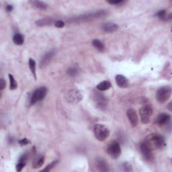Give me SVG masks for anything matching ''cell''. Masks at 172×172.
I'll use <instances>...</instances> for the list:
<instances>
[{
  "instance_id": "83f0119b",
  "label": "cell",
  "mask_w": 172,
  "mask_h": 172,
  "mask_svg": "<svg viewBox=\"0 0 172 172\" xmlns=\"http://www.w3.org/2000/svg\"><path fill=\"white\" fill-rule=\"evenodd\" d=\"M26 165V162H19L18 161V164L16 165V170L18 171H21L23 169V168Z\"/></svg>"
},
{
  "instance_id": "30bf717a",
  "label": "cell",
  "mask_w": 172,
  "mask_h": 172,
  "mask_svg": "<svg viewBox=\"0 0 172 172\" xmlns=\"http://www.w3.org/2000/svg\"><path fill=\"white\" fill-rule=\"evenodd\" d=\"M127 116L132 126L135 127L139 122L138 116H137L136 110L133 108H129L127 111Z\"/></svg>"
},
{
  "instance_id": "ffe728a7",
  "label": "cell",
  "mask_w": 172,
  "mask_h": 172,
  "mask_svg": "<svg viewBox=\"0 0 172 172\" xmlns=\"http://www.w3.org/2000/svg\"><path fill=\"white\" fill-rule=\"evenodd\" d=\"M53 22V20L51 18H44V19L39 20L36 21V24L39 26H43L50 25Z\"/></svg>"
},
{
  "instance_id": "484cf974",
  "label": "cell",
  "mask_w": 172,
  "mask_h": 172,
  "mask_svg": "<svg viewBox=\"0 0 172 172\" xmlns=\"http://www.w3.org/2000/svg\"><path fill=\"white\" fill-rule=\"evenodd\" d=\"M122 170L124 171H127V172H130V171H132V167L131 166V164L129 163L128 162H125L124 163L122 164Z\"/></svg>"
},
{
  "instance_id": "8992f818",
  "label": "cell",
  "mask_w": 172,
  "mask_h": 172,
  "mask_svg": "<svg viewBox=\"0 0 172 172\" xmlns=\"http://www.w3.org/2000/svg\"><path fill=\"white\" fill-rule=\"evenodd\" d=\"M46 94H47V89L45 87H41L36 89L32 93L31 97L30 104L31 105H34L38 102H41L45 99Z\"/></svg>"
},
{
  "instance_id": "8fae6325",
  "label": "cell",
  "mask_w": 172,
  "mask_h": 172,
  "mask_svg": "<svg viewBox=\"0 0 172 172\" xmlns=\"http://www.w3.org/2000/svg\"><path fill=\"white\" fill-rule=\"evenodd\" d=\"M171 120V116L166 113H161L158 115L156 122L159 126H165L169 124Z\"/></svg>"
},
{
  "instance_id": "4dcf8cb0",
  "label": "cell",
  "mask_w": 172,
  "mask_h": 172,
  "mask_svg": "<svg viewBox=\"0 0 172 172\" xmlns=\"http://www.w3.org/2000/svg\"><path fill=\"white\" fill-rule=\"evenodd\" d=\"M108 3L111 5H119V4L124 3V1L122 0H117V1H108Z\"/></svg>"
},
{
  "instance_id": "7402d4cb",
  "label": "cell",
  "mask_w": 172,
  "mask_h": 172,
  "mask_svg": "<svg viewBox=\"0 0 172 172\" xmlns=\"http://www.w3.org/2000/svg\"><path fill=\"white\" fill-rule=\"evenodd\" d=\"M44 161H45V157L44 156L39 157L38 159H36L35 161H34L33 168L37 169V168H39V167H41L43 165Z\"/></svg>"
},
{
  "instance_id": "9a60e30c",
  "label": "cell",
  "mask_w": 172,
  "mask_h": 172,
  "mask_svg": "<svg viewBox=\"0 0 172 172\" xmlns=\"http://www.w3.org/2000/svg\"><path fill=\"white\" fill-rule=\"evenodd\" d=\"M102 29L107 33H112V32H116L118 29V26L114 24V23L108 22L105 23L102 26Z\"/></svg>"
},
{
  "instance_id": "603a6c76",
  "label": "cell",
  "mask_w": 172,
  "mask_h": 172,
  "mask_svg": "<svg viewBox=\"0 0 172 172\" xmlns=\"http://www.w3.org/2000/svg\"><path fill=\"white\" fill-rule=\"evenodd\" d=\"M9 79H10V89L11 90H14L18 87V84L16 81L15 80L14 77L11 74H9Z\"/></svg>"
},
{
  "instance_id": "44dd1931",
  "label": "cell",
  "mask_w": 172,
  "mask_h": 172,
  "mask_svg": "<svg viewBox=\"0 0 172 172\" xmlns=\"http://www.w3.org/2000/svg\"><path fill=\"white\" fill-rule=\"evenodd\" d=\"M92 45L97 50L100 51V52L103 51L104 50V48H105L104 47V44L102 43L100 41L97 40V39H94V40H93Z\"/></svg>"
},
{
  "instance_id": "9c48e42d",
  "label": "cell",
  "mask_w": 172,
  "mask_h": 172,
  "mask_svg": "<svg viewBox=\"0 0 172 172\" xmlns=\"http://www.w3.org/2000/svg\"><path fill=\"white\" fill-rule=\"evenodd\" d=\"M94 100L96 104V106L98 108H105L107 105V100L104 96L100 93H95L94 95Z\"/></svg>"
},
{
  "instance_id": "ba28073f",
  "label": "cell",
  "mask_w": 172,
  "mask_h": 172,
  "mask_svg": "<svg viewBox=\"0 0 172 172\" xmlns=\"http://www.w3.org/2000/svg\"><path fill=\"white\" fill-rule=\"evenodd\" d=\"M141 152L143 155V157L145 158V160L147 161H151L153 155V150L149 147L148 145L145 143V141L143 142L140 145Z\"/></svg>"
},
{
  "instance_id": "e0dca14e",
  "label": "cell",
  "mask_w": 172,
  "mask_h": 172,
  "mask_svg": "<svg viewBox=\"0 0 172 172\" xmlns=\"http://www.w3.org/2000/svg\"><path fill=\"white\" fill-rule=\"evenodd\" d=\"M13 41L16 45H22L24 42V36L22 34L17 33L13 37Z\"/></svg>"
},
{
  "instance_id": "5bb4252c",
  "label": "cell",
  "mask_w": 172,
  "mask_h": 172,
  "mask_svg": "<svg viewBox=\"0 0 172 172\" xmlns=\"http://www.w3.org/2000/svg\"><path fill=\"white\" fill-rule=\"evenodd\" d=\"M54 55H55L54 50H51L50 51V52L46 53V54L44 55L43 59H41V67H45L46 65H48L51 60H52L53 57H54Z\"/></svg>"
},
{
  "instance_id": "4fadbf2b",
  "label": "cell",
  "mask_w": 172,
  "mask_h": 172,
  "mask_svg": "<svg viewBox=\"0 0 172 172\" xmlns=\"http://www.w3.org/2000/svg\"><path fill=\"white\" fill-rule=\"evenodd\" d=\"M116 82L119 87L121 88H127L129 87V80H127V77H125L122 75H117L115 77Z\"/></svg>"
},
{
  "instance_id": "6da1fadb",
  "label": "cell",
  "mask_w": 172,
  "mask_h": 172,
  "mask_svg": "<svg viewBox=\"0 0 172 172\" xmlns=\"http://www.w3.org/2000/svg\"><path fill=\"white\" fill-rule=\"evenodd\" d=\"M145 142L151 149H161L166 146V141L164 137L160 134L152 133L149 134Z\"/></svg>"
},
{
  "instance_id": "f1b7e54d",
  "label": "cell",
  "mask_w": 172,
  "mask_h": 172,
  "mask_svg": "<svg viewBox=\"0 0 172 172\" xmlns=\"http://www.w3.org/2000/svg\"><path fill=\"white\" fill-rule=\"evenodd\" d=\"M55 26L57 28H62L64 27L65 23L63 22V21H62V20H58V21H56L55 22Z\"/></svg>"
},
{
  "instance_id": "d6986e66",
  "label": "cell",
  "mask_w": 172,
  "mask_h": 172,
  "mask_svg": "<svg viewBox=\"0 0 172 172\" xmlns=\"http://www.w3.org/2000/svg\"><path fill=\"white\" fill-rule=\"evenodd\" d=\"M36 62L34 61V59H32V58L29 59V68L31 69V73L32 74V75L34 76V77L35 80H36Z\"/></svg>"
},
{
  "instance_id": "ac0fdd59",
  "label": "cell",
  "mask_w": 172,
  "mask_h": 172,
  "mask_svg": "<svg viewBox=\"0 0 172 172\" xmlns=\"http://www.w3.org/2000/svg\"><path fill=\"white\" fill-rule=\"evenodd\" d=\"M32 5L34 7H35L36 9L41 10H45L46 8H47V5L44 3L43 1H31Z\"/></svg>"
},
{
  "instance_id": "cb8c5ba5",
  "label": "cell",
  "mask_w": 172,
  "mask_h": 172,
  "mask_svg": "<svg viewBox=\"0 0 172 172\" xmlns=\"http://www.w3.org/2000/svg\"><path fill=\"white\" fill-rule=\"evenodd\" d=\"M156 16L159 18L160 20H166L167 18V12L166 10H159V11H157L156 14Z\"/></svg>"
},
{
  "instance_id": "1f68e13d",
  "label": "cell",
  "mask_w": 172,
  "mask_h": 172,
  "mask_svg": "<svg viewBox=\"0 0 172 172\" xmlns=\"http://www.w3.org/2000/svg\"><path fill=\"white\" fill-rule=\"evenodd\" d=\"M18 143H19L21 146H25L29 143V141L27 139L24 138L23 139H21V140L18 141Z\"/></svg>"
},
{
  "instance_id": "d6a6232c",
  "label": "cell",
  "mask_w": 172,
  "mask_h": 172,
  "mask_svg": "<svg viewBox=\"0 0 172 172\" xmlns=\"http://www.w3.org/2000/svg\"><path fill=\"white\" fill-rule=\"evenodd\" d=\"M6 81L4 80V79H1L0 80V90H3L4 88L6 87Z\"/></svg>"
},
{
  "instance_id": "3957f363",
  "label": "cell",
  "mask_w": 172,
  "mask_h": 172,
  "mask_svg": "<svg viewBox=\"0 0 172 172\" xmlns=\"http://www.w3.org/2000/svg\"><path fill=\"white\" fill-rule=\"evenodd\" d=\"M171 87L170 86H163L157 90L156 93V99L158 102L163 104L167 102L171 97Z\"/></svg>"
},
{
  "instance_id": "7c38bea8",
  "label": "cell",
  "mask_w": 172,
  "mask_h": 172,
  "mask_svg": "<svg viewBox=\"0 0 172 172\" xmlns=\"http://www.w3.org/2000/svg\"><path fill=\"white\" fill-rule=\"evenodd\" d=\"M96 167L99 171H110V167L108 166V164L103 158L98 157L96 159Z\"/></svg>"
},
{
  "instance_id": "5b68a950",
  "label": "cell",
  "mask_w": 172,
  "mask_h": 172,
  "mask_svg": "<svg viewBox=\"0 0 172 172\" xmlns=\"http://www.w3.org/2000/svg\"><path fill=\"white\" fill-rule=\"evenodd\" d=\"M106 152L112 159H117L119 158L122 153L120 144L117 141H112L107 147Z\"/></svg>"
},
{
  "instance_id": "d4e9b609",
  "label": "cell",
  "mask_w": 172,
  "mask_h": 172,
  "mask_svg": "<svg viewBox=\"0 0 172 172\" xmlns=\"http://www.w3.org/2000/svg\"><path fill=\"white\" fill-rule=\"evenodd\" d=\"M57 163H58V161H53V162H51L50 164H48V166H46L45 167V168H44L42 171H50L51 169L54 168L56 165H57Z\"/></svg>"
},
{
  "instance_id": "f546056e",
  "label": "cell",
  "mask_w": 172,
  "mask_h": 172,
  "mask_svg": "<svg viewBox=\"0 0 172 172\" xmlns=\"http://www.w3.org/2000/svg\"><path fill=\"white\" fill-rule=\"evenodd\" d=\"M28 159V154L27 153H24V154H22L21 155L19 160H18V161L19 162H26Z\"/></svg>"
},
{
  "instance_id": "4316f807",
  "label": "cell",
  "mask_w": 172,
  "mask_h": 172,
  "mask_svg": "<svg viewBox=\"0 0 172 172\" xmlns=\"http://www.w3.org/2000/svg\"><path fill=\"white\" fill-rule=\"evenodd\" d=\"M67 73H68V74L70 76L74 77V76H75L77 74L78 70H77V69L76 68V67H71L70 69H68V71H67Z\"/></svg>"
},
{
  "instance_id": "836d02e7",
  "label": "cell",
  "mask_w": 172,
  "mask_h": 172,
  "mask_svg": "<svg viewBox=\"0 0 172 172\" xmlns=\"http://www.w3.org/2000/svg\"><path fill=\"white\" fill-rule=\"evenodd\" d=\"M6 9L8 12H10V11L13 10V6L11 5H7L6 7Z\"/></svg>"
},
{
  "instance_id": "7a4b0ae2",
  "label": "cell",
  "mask_w": 172,
  "mask_h": 172,
  "mask_svg": "<svg viewBox=\"0 0 172 172\" xmlns=\"http://www.w3.org/2000/svg\"><path fill=\"white\" fill-rule=\"evenodd\" d=\"M94 132L96 138L100 141H104L110 135V131L105 125L97 124L94 127Z\"/></svg>"
},
{
  "instance_id": "52a82bcc",
  "label": "cell",
  "mask_w": 172,
  "mask_h": 172,
  "mask_svg": "<svg viewBox=\"0 0 172 172\" xmlns=\"http://www.w3.org/2000/svg\"><path fill=\"white\" fill-rule=\"evenodd\" d=\"M66 97L69 103L77 104L82 100L83 96L77 89L73 88L67 92Z\"/></svg>"
},
{
  "instance_id": "277c9868",
  "label": "cell",
  "mask_w": 172,
  "mask_h": 172,
  "mask_svg": "<svg viewBox=\"0 0 172 172\" xmlns=\"http://www.w3.org/2000/svg\"><path fill=\"white\" fill-rule=\"evenodd\" d=\"M153 110L151 104H147L143 106L139 110V115L141 117V120L143 124H147L150 122L151 118L153 115Z\"/></svg>"
},
{
  "instance_id": "2e32d148",
  "label": "cell",
  "mask_w": 172,
  "mask_h": 172,
  "mask_svg": "<svg viewBox=\"0 0 172 172\" xmlns=\"http://www.w3.org/2000/svg\"><path fill=\"white\" fill-rule=\"evenodd\" d=\"M111 86H112V84L110 81H103L97 85L96 88L99 90V91L104 92V91H106V90L110 89V88L111 87Z\"/></svg>"
}]
</instances>
